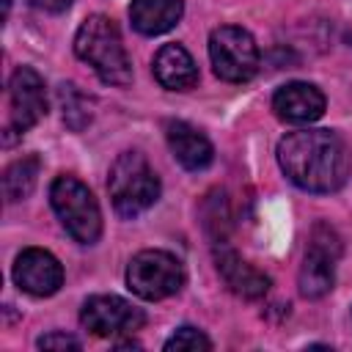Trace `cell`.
Masks as SVG:
<instances>
[{
  "label": "cell",
  "mask_w": 352,
  "mask_h": 352,
  "mask_svg": "<svg viewBox=\"0 0 352 352\" xmlns=\"http://www.w3.org/2000/svg\"><path fill=\"white\" fill-rule=\"evenodd\" d=\"M278 162L289 182L308 192H333L349 176L346 146L330 129L289 132L278 143Z\"/></svg>",
  "instance_id": "obj_1"
},
{
  "label": "cell",
  "mask_w": 352,
  "mask_h": 352,
  "mask_svg": "<svg viewBox=\"0 0 352 352\" xmlns=\"http://www.w3.org/2000/svg\"><path fill=\"white\" fill-rule=\"evenodd\" d=\"M74 52L99 74L102 82L126 85L132 80V63L124 50L118 25L104 14H91L80 25L74 36Z\"/></svg>",
  "instance_id": "obj_2"
},
{
  "label": "cell",
  "mask_w": 352,
  "mask_h": 352,
  "mask_svg": "<svg viewBox=\"0 0 352 352\" xmlns=\"http://www.w3.org/2000/svg\"><path fill=\"white\" fill-rule=\"evenodd\" d=\"M107 190L121 217H138L160 198V179L140 151H124L110 168Z\"/></svg>",
  "instance_id": "obj_3"
},
{
  "label": "cell",
  "mask_w": 352,
  "mask_h": 352,
  "mask_svg": "<svg viewBox=\"0 0 352 352\" xmlns=\"http://www.w3.org/2000/svg\"><path fill=\"white\" fill-rule=\"evenodd\" d=\"M50 204L63 228L82 245H91L102 234V212L91 190L74 176H58L50 187Z\"/></svg>",
  "instance_id": "obj_4"
},
{
  "label": "cell",
  "mask_w": 352,
  "mask_h": 352,
  "mask_svg": "<svg viewBox=\"0 0 352 352\" xmlns=\"http://www.w3.org/2000/svg\"><path fill=\"white\" fill-rule=\"evenodd\" d=\"M126 286L143 300H165L184 286V267L168 250H140L126 267Z\"/></svg>",
  "instance_id": "obj_5"
},
{
  "label": "cell",
  "mask_w": 352,
  "mask_h": 352,
  "mask_svg": "<svg viewBox=\"0 0 352 352\" xmlns=\"http://www.w3.org/2000/svg\"><path fill=\"white\" fill-rule=\"evenodd\" d=\"M212 69L226 82H248L258 69V47L245 28L223 25L209 36Z\"/></svg>",
  "instance_id": "obj_6"
},
{
  "label": "cell",
  "mask_w": 352,
  "mask_h": 352,
  "mask_svg": "<svg viewBox=\"0 0 352 352\" xmlns=\"http://www.w3.org/2000/svg\"><path fill=\"white\" fill-rule=\"evenodd\" d=\"M341 258V239L327 223H316L311 228V242L297 275L300 294L308 300L324 297L336 283V261Z\"/></svg>",
  "instance_id": "obj_7"
},
{
  "label": "cell",
  "mask_w": 352,
  "mask_h": 352,
  "mask_svg": "<svg viewBox=\"0 0 352 352\" xmlns=\"http://www.w3.org/2000/svg\"><path fill=\"white\" fill-rule=\"evenodd\" d=\"M143 319L146 316L140 308H135L132 302H126L124 297H116V294H94L85 300V305L80 311L82 327L102 338L132 333L143 324Z\"/></svg>",
  "instance_id": "obj_8"
},
{
  "label": "cell",
  "mask_w": 352,
  "mask_h": 352,
  "mask_svg": "<svg viewBox=\"0 0 352 352\" xmlns=\"http://www.w3.org/2000/svg\"><path fill=\"white\" fill-rule=\"evenodd\" d=\"M8 99H11V126H8V132H28L47 113L44 80L30 66H19L11 74Z\"/></svg>",
  "instance_id": "obj_9"
},
{
  "label": "cell",
  "mask_w": 352,
  "mask_h": 352,
  "mask_svg": "<svg viewBox=\"0 0 352 352\" xmlns=\"http://www.w3.org/2000/svg\"><path fill=\"white\" fill-rule=\"evenodd\" d=\"M14 280L33 297H50L63 286V267L50 250L28 248L14 261Z\"/></svg>",
  "instance_id": "obj_10"
},
{
  "label": "cell",
  "mask_w": 352,
  "mask_h": 352,
  "mask_svg": "<svg viewBox=\"0 0 352 352\" xmlns=\"http://www.w3.org/2000/svg\"><path fill=\"white\" fill-rule=\"evenodd\" d=\"M272 110L280 121L311 124L324 113V94L311 82H286L275 91Z\"/></svg>",
  "instance_id": "obj_11"
},
{
  "label": "cell",
  "mask_w": 352,
  "mask_h": 352,
  "mask_svg": "<svg viewBox=\"0 0 352 352\" xmlns=\"http://www.w3.org/2000/svg\"><path fill=\"white\" fill-rule=\"evenodd\" d=\"M214 261H217V272L220 278L226 280V286L245 297V300H258L270 292V278L264 272H258L253 264H248L239 253H234L231 248L220 245V250L214 253Z\"/></svg>",
  "instance_id": "obj_12"
},
{
  "label": "cell",
  "mask_w": 352,
  "mask_h": 352,
  "mask_svg": "<svg viewBox=\"0 0 352 352\" xmlns=\"http://www.w3.org/2000/svg\"><path fill=\"white\" fill-rule=\"evenodd\" d=\"M165 138H168V146H170L173 157L187 170H204L214 157L209 138L204 132H198L195 126H190L187 121H168L165 124Z\"/></svg>",
  "instance_id": "obj_13"
},
{
  "label": "cell",
  "mask_w": 352,
  "mask_h": 352,
  "mask_svg": "<svg viewBox=\"0 0 352 352\" xmlns=\"http://www.w3.org/2000/svg\"><path fill=\"white\" fill-rule=\"evenodd\" d=\"M154 77L168 91H190L198 82V66L182 44H165L154 55Z\"/></svg>",
  "instance_id": "obj_14"
},
{
  "label": "cell",
  "mask_w": 352,
  "mask_h": 352,
  "mask_svg": "<svg viewBox=\"0 0 352 352\" xmlns=\"http://www.w3.org/2000/svg\"><path fill=\"white\" fill-rule=\"evenodd\" d=\"M184 14L182 0H132L129 3V19L138 33L143 36H160L168 33Z\"/></svg>",
  "instance_id": "obj_15"
},
{
  "label": "cell",
  "mask_w": 352,
  "mask_h": 352,
  "mask_svg": "<svg viewBox=\"0 0 352 352\" xmlns=\"http://www.w3.org/2000/svg\"><path fill=\"white\" fill-rule=\"evenodd\" d=\"M38 168H41V160L36 154H28L16 162H11L3 173V195L8 204L14 201H22L33 192L36 187V176H38Z\"/></svg>",
  "instance_id": "obj_16"
},
{
  "label": "cell",
  "mask_w": 352,
  "mask_h": 352,
  "mask_svg": "<svg viewBox=\"0 0 352 352\" xmlns=\"http://www.w3.org/2000/svg\"><path fill=\"white\" fill-rule=\"evenodd\" d=\"M58 99H60V110H63V124L74 132L85 129L94 118V99L85 96L77 85L72 82H63L58 88Z\"/></svg>",
  "instance_id": "obj_17"
},
{
  "label": "cell",
  "mask_w": 352,
  "mask_h": 352,
  "mask_svg": "<svg viewBox=\"0 0 352 352\" xmlns=\"http://www.w3.org/2000/svg\"><path fill=\"white\" fill-rule=\"evenodd\" d=\"M201 217H204V228L212 236V242L214 245H226L228 228H231V212H228V201H226V192L223 190H212L204 198Z\"/></svg>",
  "instance_id": "obj_18"
},
{
  "label": "cell",
  "mask_w": 352,
  "mask_h": 352,
  "mask_svg": "<svg viewBox=\"0 0 352 352\" xmlns=\"http://www.w3.org/2000/svg\"><path fill=\"white\" fill-rule=\"evenodd\" d=\"M206 352V349H212V341L198 330V327H190V324H184V327H179L168 341H165V352Z\"/></svg>",
  "instance_id": "obj_19"
},
{
  "label": "cell",
  "mask_w": 352,
  "mask_h": 352,
  "mask_svg": "<svg viewBox=\"0 0 352 352\" xmlns=\"http://www.w3.org/2000/svg\"><path fill=\"white\" fill-rule=\"evenodd\" d=\"M41 349H80V341L74 336H66V333H50V336H41L36 341Z\"/></svg>",
  "instance_id": "obj_20"
},
{
  "label": "cell",
  "mask_w": 352,
  "mask_h": 352,
  "mask_svg": "<svg viewBox=\"0 0 352 352\" xmlns=\"http://www.w3.org/2000/svg\"><path fill=\"white\" fill-rule=\"evenodd\" d=\"M30 3H33V8L47 11V14H63L72 6V0H30Z\"/></svg>",
  "instance_id": "obj_21"
},
{
  "label": "cell",
  "mask_w": 352,
  "mask_h": 352,
  "mask_svg": "<svg viewBox=\"0 0 352 352\" xmlns=\"http://www.w3.org/2000/svg\"><path fill=\"white\" fill-rule=\"evenodd\" d=\"M8 8H11V0H3V14H8Z\"/></svg>",
  "instance_id": "obj_22"
}]
</instances>
